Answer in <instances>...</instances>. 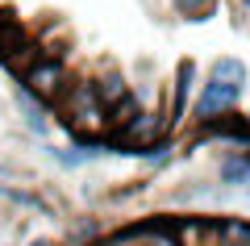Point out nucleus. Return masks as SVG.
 Wrapping results in <instances>:
<instances>
[{"instance_id": "1", "label": "nucleus", "mask_w": 250, "mask_h": 246, "mask_svg": "<svg viewBox=\"0 0 250 246\" xmlns=\"http://www.w3.org/2000/svg\"><path fill=\"white\" fill-rule=\"evenodd\" d=\"M62 130L80 142H92L96 134H108V109L96 100L92 79H75L62 88Z\"/></svg>"}, {"instance_id": "2", "label": "nucleus", "mask_w": 250, "mask_h": 246, "mask_svg": "<svg viewBox=\"0 0 250 246\" xmlns=\"http://www.w3.org/2000/svg\"><path fill=\"white\" fill-rule=\"evenodd\" d=\"M242 92H246V88H238V84H225V79H213V75H208L205 84L192 92L188 113H192V121H196V125H205V121H213V117H221V113H233V109H238V100H242Z\"/></svg>"}, {"instance_id": "3", "label": "nucleus", "mask_w": 250, "mask_h": 246, "mask_svg": "<svg viewBox=\"0 0 250 246\" xmlns=\"http://www.w3.org/2000/svg\"><path fill=\"white\" fill-rule=\"evenodd\" d=\"M67 84H71V79H67V63H62L59 54H38V59L21 71V88H29L38 100H46V105L59 100Z\"/></svg>"}, {"instance_id": "4", "label": "nucleus", "mask_w": 250, "mask_h": 246, "mask_svg": "<svg viewBox=\"0 0 250 246\" xmlns=\"http://www.w3.org/2000/svg\"><path fill=\"white\" fill-rule=\"evenodd\" d=\"M192 92H196V63H192V59H179V63H175V75H171V92H167V117H171V130L184 121L188 105H192Z\"/></svg>"}, {"instance_id": "5", "label": "nucleus", "mask_w": 250, "mask_h": 246, "mask_svg": "<svg viewBox=\"0 0 250 246\" xmlns=\"http://www.w3.org/2000/svg\"><path fill=\"white\" fill-rule=\"evenodd\" d=\"M17 109H21V117H25V125H29L34 134H42V138L50 134V113H46V100H38L34 92L21 88V84H17Z\"/></svg>"}, {"instance_id": "6", "label": "nucleus", "mask_w": 250, "mask_h": 246, "mask_svg": "<svg viewBox=\"0 0 250 246\" xmlns=\"http://www.w3.org/2000/svg\"><path fill=\"white\" fill-rule=\"evenodd\" d=\"M92 92H96V100H100L104 109H113V105H121V100L129 96L134 88L125 84V75H121V71H113V67H108L104 75H96V79H92Z\"/></svg>"}, {"instance_id": "7", "label": "nucleus", "mask_w": 250, "mask_h": 246, "mask_svg": "<svg viewBox=\"0 0 250 246\" xmlns=\"http://www.w3.org/2000/svg\"><path fill=\"white\" fill-rule=\"evenodd\" d=\"M217 176H221L225 188H242V184L250 179V150H238V146H233V155L221 158V171H217Z\"/></svg>"}, {"instance_id": "8", "label": "nucleus", "mask_w": 250, "mask_h": 246, "mask_svg": "<svg viewBox=\"0 0 250 246\" xmlns=\"http://www.w3.org/2000/svg\"><path fill=\"white\" fill-rule=\"evenodd\" d=\"M134 155L142 158L146 167H167L171 158H175V138H171V134H163V138H154V142H146V146H138Z\"/></svg>"}, {"instance_id": "9", "label": "nucleus", "mask_w": 250, "mask_h": 246, "mask_svg": "<svg viewBox=\"0 0 250 246\" xmlns=\"http://www.w3.org/2000/svg\"><path fill=\"white\" fill-rule=\"evenodd\" d=\"M208 75L213 79H225V84H238V88H246V63L233 59V54H221V59H213V67H208Z\"/></svg>"}, {"instance_id": "10", "label": "nucleus", "mask_w": 250, "mask_h": 246, "mask_svg": "<svg viewBox=\"0 0 250 246\" xmlns=\"http://www.w3.org/2000/svg\"><path fill=\"white\" fill-rule=\"evenodd\" d=\"M217 246H250V221L242 217L217 221Z\"/></svg>"}, {"instance_id": "11", "label": "nucleus", "mask_w": 250, "mask_h": 246, "mask_svg": "<svg viewBox=\"0 0 250 246\" xmlns=\"http://www.w3.org/2000/svg\"><path fill=\"white\" fill-rule=\"evenodd\" d=\"M171 4H175V13L184 21H208L217 9V0H171Z\"/></svg>"}, {"instance_id": "12", "label": "nucleus", "mask_w": 250, "mask_h": 246, "mask_svg": "<svg viewBox=\"0 0 250 246\" xmlns=\"http://www.w3.org/2000/svg\"><path fill=\"white\" fill-rule=\"evenodd\" d=\"M29 246H50V242H42V238H34V242H29Z\"/></svg>"}, {"instance_id": "13", "label": "nucleus", "mask_w": 250, "mask_h": 246, "mask_svg": "<svg viewBox=\"0 0 250 246\" xmlns=\"http://www.w3.org/2000/svg\"><path fill=\"white\" fill-rule=\"evenodd\" d=\"M242 192H246V196H250V179H246V184H242Z\"/></svg>"}, {"instance_id": "14", "label": "nucleus", "mask_w": 250, "mask_h": 246, "mask_svg": "<svg viewBox=\"0 0 250 246\" xmlns=\"http://www.w3.org/2000/svg\"><path fill=\"white\" fill-rule=\"evenodd\" d=\"M246 125H250V113H246Z\"/></svg>"}, {"instance_id": "15", "label": "nucleus", "mask_w": 250, "mask_h": 246, "mask_svg": "<svg viewBox=\"0 0 250 246\" xmlns=\"http://www.w3.org/2000/svg\"><path fill=\"white\" fill-rule=\"evenodd\" d=\"M0 171H4V167H0Z\"/></svg>"}]
</instances>
